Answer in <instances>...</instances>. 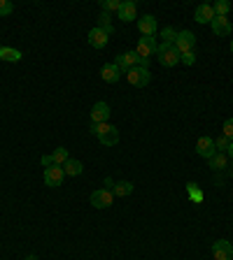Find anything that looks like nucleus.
<instances>
[{"label": "nucleus", "mask_w": 233, "mask_h": 260, "mask_svg": "<svg viewBox=\"0 0 233 260\" xmlns=\"http://www.w3.org/2000/svg\"><path fill=\"white\" fill-rule=\"evenodd\" d=\"M156 47H159L156 37L142 35L140 40H138V44H135V54H138V58H140V67H147L149 65L152 56H156Z\"/></svg>", "instance_id": "f257e3e1"}, {"label": "nucleus", "mask_w": 233, "mask_h": 260, "mask_svg": "<svg viewBox=\"0 0 233 260\" xmlns=\"http://www.w3.org/2000/svg\"><path fill=\"white\" fill-rule=\"evenodd\" d=\"M91 133L105 146H116V142H119V130L112 123H91Z\"/></svg>", "instance_id": "f03ea898"}, {"label": "nucleus", "mask_w": 233, "mask_h": 260, "mask_svg": "<svg viewBox=\"0 0 233 260\" xmlns=\"http://www.w3.org/2000/svg\"><path fill=\"white\" fill-rule=\"evenodd\" d=\"M156 61L163 67H175L180 63V51L175 49V44L161 42L159 47H156Z\"/></svg>", "instance_id": "7ed1b4c3"}, {"label": "nucleus", "mask_w": 233, "mask_h": 260, "mask_svg": "<svg viewBox=\"0 0 233 260\" xmlns=\"http://www.w3.org/2000/svg\"><path fill=\"white\" fill-rule=\"evenodd\" d=\"M126 79H129V84L135 86V89H142V86L149 84V79H152V74H149L147 67H131L129 72H126Z\"/></svg>", "instance_id": "20e7f679"}, {"label": "nucleus", "mask_w": 233, "mask_h": 260, "mask_svg": "<svg viewBox=\"0 0 233 260\" xmlns=\"http://www.w3.org/2000/svg\"><path fill=\"white\" fill-rule=\"evenodd\" d=\"M91 205L96 207V209H107V207L114 205V195H112V191H107V188H98V191L91 193Z\"/></svg>", "instance_id": "39448f33"}, {"label": "nucleus", "mask_w": 233, "mask_h": 260, "mask_svg": "<svg viewBox=\"0 0 233 260\" xmlns=\"http://www.w3.org/2000/svg\"><path fill=\"white\" fill-rule=\"evenodd\" d=\"M175 49L180 54H187V51H194V44H196V35L191 31H180L178 37H175Z\"/></svg>", "instance_id": "423d86ee"}, {"label": "nucleus", "mask_w": 233, "mask_h": 260, "mask_svg": "<svg viewBox=\"0 0 233 260\" xmlns=\"http://www.w3.org/2000/svg\"><path fill=\"white\" fill-rule=\"evenodd\" d=\"M110 35H112V31H105V28L96 26V28L89 31V44H91L93 49H103V47H107V42H110Z\"/></svg>", "instance_id": "0eeeda50"}, {"label": "nucleus", "mask_w": 233, "mask_h": 260, "mask_svg": "<svg viewBox=\"0 0 233 260\" xmlns=\"http://www.w3.org/2000/svg\"><path fill=\"white\" fill-rule=\"evenodd\" d=\"M63 179H66V172H63L61 165H51V167H44V184L51 188L61 186Z\"/></svg>", "instance_id": "6e6552de"}, {"label": "nucleus", "mask_w": 233, "mask_h": 260, "mask_svg": "<svg viewBox=\"0 0 233 260\" xmlns=\"http://www.w3.org/2000/svg\"><path fill=\"white\" fill-rule=\"evenodd\" d=\"M212 258L215 260H231L233 258V244L228 239H217L212 244Z\"/></svg>", "instance_id": "1a4fd4ad"}, {"label": "nucleus", "mask_w": 233, "mask_h": 260, "mask_svg": "<svg viewBox=\"0 0 233 260\" xmlns=\"http://www.w3.org/2000/svg\"><path fill=\"white\" fill-rule=\"evenodd\" d=\"M114 65L122 70V72H129L131 67H138L140 65V58H138V54L135 51H124L122 56H116Z\"/></svg>", "instance_id": "9d476101"}, {"label": "nucleus", "mask_w": 233, "mask_h": 260, "mask_svg": "<svg viewBox=\"0 0 233 260\" xmlns=\"http://www.w3.org/2000/svg\"><path fill=\"white\" fill-rule=\"evenodd\" d=\"M138 31H140L142 35L154 37L156 35V31H159V21H156L152 14H145V17L138 19Z\"/></svg>", "instance_id": "9b49d317"}, {"label": "nucleus", "mask_w": 233, "mask_h": 260, "mask_svg": "<svg viewBox=\"0 0 233 260\" xmlns=\"http://www.w3.org/2000/svg\"><path fill=\"white\" fill-rule=\"evenodd\" d=\"M210 28H212V33H215L217 37H228L231 31H233L228 17H215L212 19V24H210Z\"/></svg>", "instance_id": "f8f14e48"}, {"label": "nucleus", "mask_w": 233, "mask_h": 260, "mask_svg": "<svg viewBox=\"0 0 233 260\" xmlns=\"http://www.w3.org/2000/svg\"><path fill=\"white\" fill-rule=\"evenodd\" d=\"M110 114H112V112H110V105L100 100V103H96V105L91 107V123H107Z\"/></svg>", "instance_id": "ddd939ff"}, {"label": "nucleus", "mask_w": 233, "mask_h": 260, "mask_svg": "<svg viewBox=\"0 0 233 260\" xmlns=\"http://www.w3.org/2000/svg\"><path fill=\"white\" fill-rule=\"evenodd\" d=\"M196 153H198V156H203V158H212V156L217 153L215 139L208 137V135H205V137H201V139L196 142Z\"/></svg>", "instance_id": "4468645a"}, {"label": "nucleus", "mask_w": 233, "mask_h": 260, "mask_svg": "<svg viewBox=\"0 0 233 260\" xmlns=\"http://www.w3.org/2000/svg\"><path fill=\"white\" fill-rule=\"evenodd\" d=\"M116 17L122 19V21H126V24H129V21H135V19H138V5H135L133 0H124L122 10L116 12Z\"/></svg>", "instance_id": "2eb2a0df"}, {"label": "nucleus", "mask_w": 233, "mask_h": 260, "mask_svg": "<svg viewBox=\"0 0 233 260\" xmlns=\"http://www.w3.org/2000/svg\"><path fill=\"white\" fill-rule=\"evenodd\" d=\"M194 19H196L198 24H212V19H215V10L210 3H203V5L196 7V12H194Z\"/></svg>", "instance_id": "dca6fc26"}, {"label": "nucleus", "mask_w": 233, "mask_h": 260, "mask_svg": "<svg viewBox=\"0 0 233 260\" xmlns=\"http://www.w3.org/2000/svg\"><path fill=\"white\" fill-rule=\"evenodd\" d=\"M100 77H103V81H107V84H116L119 77H122V70H119L114 63H105V65L100 67Z\"/></svg>", "instance_id": "f3484780"}, {"label": "nucleus", "mask_w": 233, "mask_h": 260, "mask_svg": "<svg viewBox=\"0 0 233 260\" xmlns=\"http://www.w3.org/2000/svg\"><path fill=\"white\" fill-rule=\"evenodd\" d=\"M208 167L215 169V172L226 169V167H228V156H226V153H219V151H217L212 158H208Z\"/></svg>", "instance_id": "a211bd4d"}, {"label": "nucleus", "mask_w": 233, "mask_h": 260, "mask_svg": "<svg viewBox=\"0 0 233 260\" xmlns=\"http://www.w3.org/2000/svg\"><path fill=\"white\" fill-rule=\"evenodd\" d=\"M21 51L19 49H14V47H0V58L5 63H19L21 61Z\"/></svg>", "instance_id": "6ab92c4d"}, {"label": "nucleus", "mask_w": 233, "mask_h": 260, "mask_svg": "<svg viewBox=\"0 0 233 260\" xmlns=\"http://www.w3.org/2000/svg\"><path fill=\"white\" fill-rule=\"evenodd\" d=\"M131 193H133V184L131 182H116L112 186V195L114 198H129Z\"/></svg>", "instance_id": "aec40b11"}, {"label": "nucleus", "mask_w": 233, "mask_h": 260, "mask_svg": "<svg viewBox=\"0 0 233 260\" xmlns=\"http://www.w3.org/2000/svg\"><path fill=\"white\" fill-rule=\"evenodd\" d=\"M82 169H84V165H82L80 160H75V158L66 160V165H63V172H66V177H80Z\"/></svg>", "instance_id": "412c9836"}, {"label": "nucleus", "mask_w": 233, "mask_h": 260, "mask_svg": "<svg viewBox=\"0 0 233 260\" xmlns=\"http://www.w3.org/2000/svg\"><path fill=\"white\" fill-rule=\"evenodd\" d=\"M51 160H54V165H66V160H70V153H68V149H63V146H59L54 153H51Z\"/></svg>", "instance_id": "4be33fe9"}, {"label": "nucleus", "mask_w": 233, "mask_h": 260, "mask_svg": "<svg viewBox=\"0 0 233 260\" xmlns=\"http://www.w3.org/2000/svg\"><path fill=\"white\" fill-rule=\"evenodd\" d=\"M212 10H215V17H228L231 3H228V0H217L215 5H212Z\"/></svg>", "instance_id": "5701e85b"}, {"label": "nucleus", "mask_w": 233, "mask_h": 260, "mask_svg": "<svg viewBox=\"0 0 233 260\" xmlns=\"http://www.w3.org/2000/svg\"><path fill=\"white\" fill-rule=\"evenodd\" d=\"M187 193H189V198L194 200V202H203V191L198 188V184H194V182L187 184Z\"/></svg>", "instance_id": "b1692460"}, {"label": "nucleus", "mask_w": 233, "mask_h": 260, "mask_svg": "<svg viewBox=\"0 0 233 260\" xmlns=\"http://www.w3.org/2000/svg\"><path fill=\"white\" fill-rule=\"evenodd\" d=\"M122 10V0H103V12H119Z\"/></svg>", "instance_id": "393cba45"}, {"label": "nucleus", "mask_w": 233, "mask_h": 260, "mask_svg": "<svg viewBox=\"0 0 233 260\" xmlns=\"http://www.w3.org/2000/svg\"><path fill=\"white\" fill-rule=\"evenodd\" d=\"M228 144H231V139H228V137H224V135L215 139V149H217V151H219V153H226V151H228Z\"/></svg>", "instance_id": "a878e982"}, {"label": "nucleus", "mask_w": 233, "mask_h": 260, "mask_svg": "<svg viewBox=\"0 0 233 260\" xmlns=\"http://www.w3.org/2000/svg\"><path fill=\"white\" fill-rule=\"evenodd\" d=\"M161 37H163V42L172 44V42H175V37H178V31H172L170 26H166V28L161 31Z\"/></svg>", "instance_id": "bb28decb"}, {"label": "nucleus", "mask_w": 233, "mask_h": 260, "mask_svg": "<svg viewBox=\"0 0 233 260\" xmlns=\"http://www.w3.org/2000/svg\"><path fill=\"white\" fill-rule=\"evenodd\" d=\"M110 14L107 12H100V17H98V26L100 28H105V31H112V26H110Z\"/></svg>", "instance_id": "cd10ccee"}, {"label": "nucleus", "mask_w": 233, "mask_h": 260, "mask_svg": "<svg viewBox=\"0 0 233 260\" xmlns=\"http://www.w3.org/2000/svg\"><path fill=\"white\" fill-rule=\"evenodd\" d=\"M180 63H184V65H194V63H196V54H194V51L180 54Z\"/></svg>", "instance_id": "c85d7f7f"}, {"label": "nucleus", "mask_w": 233, "mask_h": 260, "mask_svg": "<svg viewBox=\"0 0 233 260\" xmlns=\"http://www.w3.org/2000/svg\"><path fill=\"white\" fill-rule=\"evenodd\" d=\"M14 5L10 0H0V17H7V14H12Z\"/></svg>", "instance_id": "c756f323"}, {"label": "nucleus", "mask_w": 233, "mask_h": 260, "mask_svg": "<svg viewBox=\"0 0 233 260\" xmlns=\"http://www.w3.org/2000/svg\"><path fill=\"white\" fill-rule=\"evenodd\" d=\"M224 137H228L233 142V119H226V121H224Z\"/></svg>", "instance_id": "7c9ffc66"}, {"label": "nucleus", "mask_w": 233, "mask_h": 260, "mask_svg": "<svg viewBox=\"0 0 233 260\" xmlns=\"http://www.w3.org/2000/svg\"><path fill=\"white\" fill-rule=\"evenodd\" d=\"M42 165H44V167H51V165H54V160H51V153H49V156H42Z\"/></svg>", "instance_id": "2f4dec72"}, {"label": "nucleus", "mask_w": 233, "mask_h": 260, "mask_svg": "<svg viewBox=\"0 0 233 260\" xmlns=\"http://www.w3.org/2000/svg\"><path fill=\"white\" fill-rule=\"evenodd\" d=\"M226 156H228V158H233V142H231V144H228V151H226Z\"/></svg>", "instance_id": "473e14b6"}, {"label": "nucleus", "mask_w": 233, "mask_h": 260, "mask_svg": "<svg viewBox=\"0 0 233 260\" xmlns=\"http://www.w3.org/2000/svg\"><path fill=\"white\" fill-rule=\"evenodd\" d=\"M26 260H37V255H28V258H26Z\"/></svg>", "instance_id": "72a5a7b5"}, {"label": "nucleus", "mask_w": 233, "mask_h": 260, "mask_svg": "<svg viewBox=\"0 0 233 260\" xmlns=\"http://www.w3.org/2000/svg\"><path fill=\"white\" fill-rule=\"evenodd\" d=\"M231 54H233V40H231Z\"/></svg>", "instance_id": "f704fd0d"}, {"label": "nucleus", "mask_w": 233, "mask_h": 260, "mask_svg": "<svg viewBox=\"0 0 233 260\" xmlns=\"http://www.w3.org/2000/svg\"><path fill=\"white\" fill-rule=\"evenodd\" d=\"M231 175H233V167H231Z\"/></svg>", "instance_id": "c9c22d12"}]
</instances>
